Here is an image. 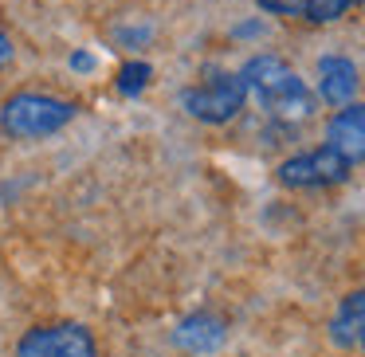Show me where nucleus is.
Masks as SVG:
<instances>
[{
    "label": "nucleus",
    "mask_w": 365,
    "mask_h": 357,
    "mask_svg": "<svg viewBox=\"0 0 365 357\" xmlns=\"http://www.w3.org/2000/svg\"><path fill=\"white\" fill-rule=\"evenodd\" d=\"M240 79L247 83L259 106L279 122H307L314 114V95L299 79L291 63H283L279 56H252L240 71Z\"/></svg>",
    "instance_id": "nucleus-1"
},
{
    "label": "nucleus",
    "mask_w": 365,
    "mask_h": 357,
    "mask_svg": "<svg viewBox=\"0 0 365 357\" xmlns=\"http://www.w3.org/2000/svg\"><path fill=\"white\" fill-rule=\"evenodd\" d=\"M79 114V106L67 103V98H51V95H40V90H20L12 95L9 103L0 106V130L9 138H51L67 126V122Z\"/></svg>",
    "instance_id": "nucleus-2"
},
{
    "label": "nucleus",
    "mask_w": 365,
    "mask_h": 357,
    "mask_svg": "<svg viewBox=\"0 0 365 357\" xmlns=\"http://www.w3.org/2000/svg\"><path fill=\"white\" fill-rule=\"evenodd\" d=\"M247 103V83L232 71H216L208 75L205 83L181 90V106L192 114L197 122H208V126H224L232 122Z\"/></svg>",
    "instance_id": "nucleus-3"
},
{
    "label": "nucleus",
    "mask_w": 365,
    "mask_h": 357,
    "mask_svg": "<svg viewBox=\"0 0 365 357\" xmlns=\"http://www.w3.org/2000/svg\"><path fill=\"white\" fill-rule=\"evenodd\" d=\"M349 161L341 157L338 150L322 145V150H310V153H294L279 165V185L283 189H334L349 177Z\"/></svg>",
    "instance_id": "nucleus-4"
},
{
    "label": "nucleus",
    "mask_w": 365,
    "mask_h": 357,
    "mask_svg": "<svg viewBox=\"0 0 365 357\" xmlns=\"http://www.w3.org/2000/svg\"><path fill=\"white\" fill-rule=\"evenodd\" d=\"M16 357H98V349L91 330H83L79 322H59L28 330L16 346Z\"/></svg>",
    "instance_id": "nucleus-5"
},
{
    "label": "nucleus",
    "mask_w": 365,
    "mask_h": 357,
    "mask_svg": "<svg viewBox=\"0 0 365 357\" xmlns=\"http://www.w3.org/2000/svg\"><path fill=\"white\" fill-rule=\"evenodd\" d=\"M326 145L338 150L349 165L365 161V103H346L326 122Z\"/></svg>",
    "instance_id": "nucleus-6"
},
{
    "label": "nucleus",
    "mask_w": 365,
    "mask_h": 357,
    "mask_svg": "<svg viewBox=\"0 0 365 357\" xmlns=\"http://www.w3.org/2000/svg\"><path fill=\"white\" fill-rule=\"evenodd\" d=\"M318 95L330 106H346L357 95V67L346 56H322L318 59Z\"/></svg>",
    "instance_id": "nucleus-7"
},
{
    "label": "nucleus",
    "mask_w": 365,
    "mask_h": 357,
    "mask_svg": "<svg viewBox=\"0 0 365 357\" xmlns=\"http://www.w3.org/2000/svg\"><path fill=\"white\" fill-rule=\"evenodd\" d=\"M330 341L338 349H361L365 353V286L341 299L330 318Z\"/></svg>",
    "instance_id": "nucleus-8"
},
{
    "label": "nucleus",
    "mask_w": 365,
    "mask_h": 357,
    "mask_svg": "<svg viewBox=\"0 0 365 357\" xmlns=\"http://www.w3.org/2000/svg\"><path fill=\"white\" fill-rule=\"evenodd\" d=\"M224 338H228L224 322L216 314H205V310L181 318V326L173 330V341L185 349V353H216V349L224 346Z\"/></svg>",
    "instance_id": "nucleus-9"
},
{
    "label": "nucleus",
    "mask_w": 365,
    "mask_h": 357,
    "mask_svg": "<svg viewBox=\"0 0 365 357\" xmlns=\"http://www.w3.org/2000/svg\"><path fill=\"white\" fill-rule=\"evenodd\" d=\"M150 79H153V67L142 63V59H134V63H122V67H118V75H114V87H118V95L138 98Z\"/></svg>",
    "instance_id": "nucleus-10"
},
{
    "label": "nucleus",
    "mask_w": 365,
    "mask_h": 357,
    "mask_svg": "<svg viewBox=\"0 0 365 357\" xmlns=\"http://www.w3.org/2000/svg\"><path fill=\"white\" fill-rule=\"evenodd\" d=\"M361 0H307V12H302V20H310V24H330V20H341L349 9H357Z\"/></svg>",
    "instance_id": "nucleus-11"
},
{
    "label": "nucleus",
    "mask_w": 365,
    "mask_h": 357,
    "mask_svg": "<svg viewBox=\"0 0 365 357\" xmlns=\"http://www.w3.org/2000/svg\"><path fill=\"white\" fill-rule=\"evenodd\" d=\"M255 4L271 16H302L307 12V0H255Z\"/></svg>",
    "instance_id": "nucleus-12"
},
{
    "label": "nucleus",
    "mask_w": 365,
    "mask_h": 357,
    "mask_svg": "<svg viewBox=\"0 0 365 357\" xmlns=\"http://www.w3.org/2000/svg\"><path fill=\"white\" fill-rule=\"evenodd\" d=\"M12 51H16V48H12V36L4 32V24H0V67L12 63Z\"/></svg>",
    "instance_id": "nucleus-13"
},
{
    "label": "nucleus",
    "mask_w": 365,
    "mask_h": 357,
    "mask_svg": "<svg viewBox=\"0 0 365 357\" xmlns=\"http://www.w3.org/2000/svg\"><path fill=\"white\" fill-rule=\"evenodd\" d=\"M71 67H75V71H95V56H91V51H75Z\"/></svg>",
    "instance_id": "nucleus-14"
}]
</instances>
